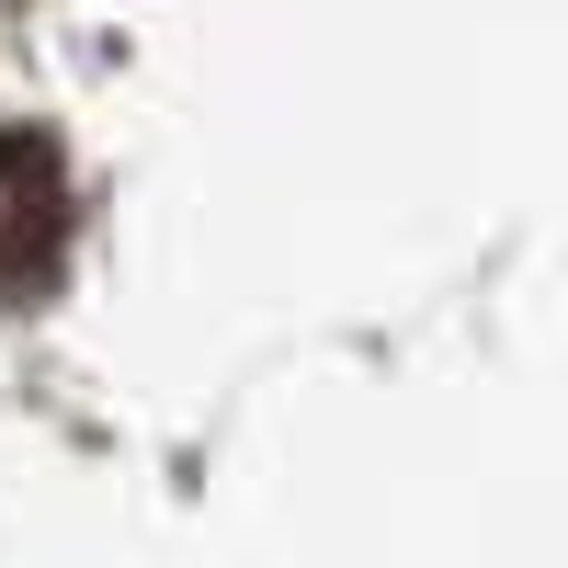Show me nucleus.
I'll return each instance as SVG.
<instances>
[{"label":"nucleus","mask_w":568,"mask_h":568,"mask_svg":"<svg viewBox=\"0 0 568 568\" xmlns=\"http://www.w3.org/2000/svg\"><path fill=\"white\" fill-rule=\"evenodd\" d=\"M58 251H69V160H58V136L0 125V307L45 296Z\"/></svg>","instance_id":"nucleus-1"}]
</instances>
